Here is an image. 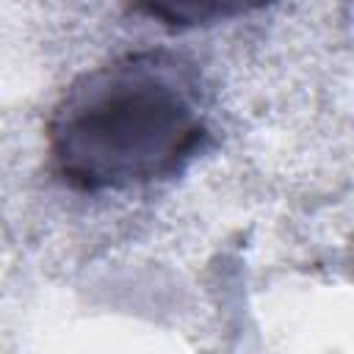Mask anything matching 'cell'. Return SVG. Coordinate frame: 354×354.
<instances>
[{
    "mask_svg": "<svg viewBox=\"0 0 354 354\" xmlns=\"http://www.w3.org/2000/svg\"><path fill=\"white\" fill-rule=\"evenodd\" d=\"M205 91L171 53H127L80 75L58 100L47 147L83 194L130 191L183 174L207 147Z\"/></svg>",
    "mask_w": 354,
    "mask_h": 354,
    "instance_id": "1",
    "label": "cell"
},
{
    "mask_svg": "<svg viewBox=\"0 0 354 354\" xmlns=\"http://www.w3.org/2000/svg\"><path fill=\"white\" fill-rule=\"evenodd\" d=\"M263 3L266 0H133V6L144 17L174 30L227 22Z\"/></svg>",
    "mask_w": 354,
    "mask_h": 354,
    "instance_id": "2",
    "label": "cell"
}]
</instances>
